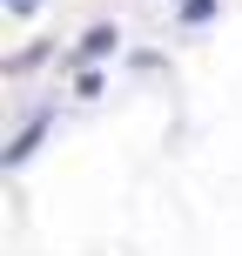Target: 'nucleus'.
Returning <instances> with one entry per match:
<instances>
[{"instance_id":"7ed1b4c3","label":"nucleus","mask_w":242,"mask_h":256,"mask_svg":"<svg viewBox=\"0 0 242 256\" xmlns=\"http://www.w3.org/2000/svg\"><path fill=\"white\" fill-rule=\"evenodd\" d=\"M175 14H182V27H195V20L216 14V0H175Z\"/></svg>"},{"instance_id":"39448f33","label":"nucleus","mask_w":242,"mask_h":256,"mask_svg":"<svg viewBox=\"0 0 242 256\" xmlns=\"http://www.w3.org/2000/svg\"><path fill=\"white\" fill-rule=\"evenodd\" d=\"M34 7H40V0H7V14H20V20H27Z\"/></svg>"},{"instance_id":"f03ea898","label":"nucleus","mask_w":242,"mask_h":256,"mask_svg":"<svg viewBox=\"0 0 242 256\" xmlns=\"http://www.w3.org/2000/svg\"><path fill=\"white\" fill-rule=\"evenodd\" d=\"M40 142H47V115H40V122H27V128H20V142H13V148H7V168H20V162H27V155H34V148H40Z\"/></svg>"},{"instance_id":"f257e3e1","label":"nucleus","mask_w":242,"mask_h":256,"mask_svg":"<svg viewBox=\"0 0 242 256\" xmlns=\"http://www.w3.org/2000/svg\"><path fill=\"white\" fill-rule=\"evenodd\" d=\"M115 48H121V27H115V20H94L88 34L74 40V61H81V68H94V61H108Z\"/></svg>"},{"instance_id":"20e7f679","label":"nucleus","mask_w":242,"mask_h":256,"mask_svg":"<svg viewBox=\"0 0 242 256\" xmlns=\"http://www.w3.org/2000/svg\"><path fill=\"white\" fill-rule=\"evenodd\" d=\"M74 94H81V102H94V94H101V74H94V68H81V81H74Z\"/></svg>"}]
</instances>
